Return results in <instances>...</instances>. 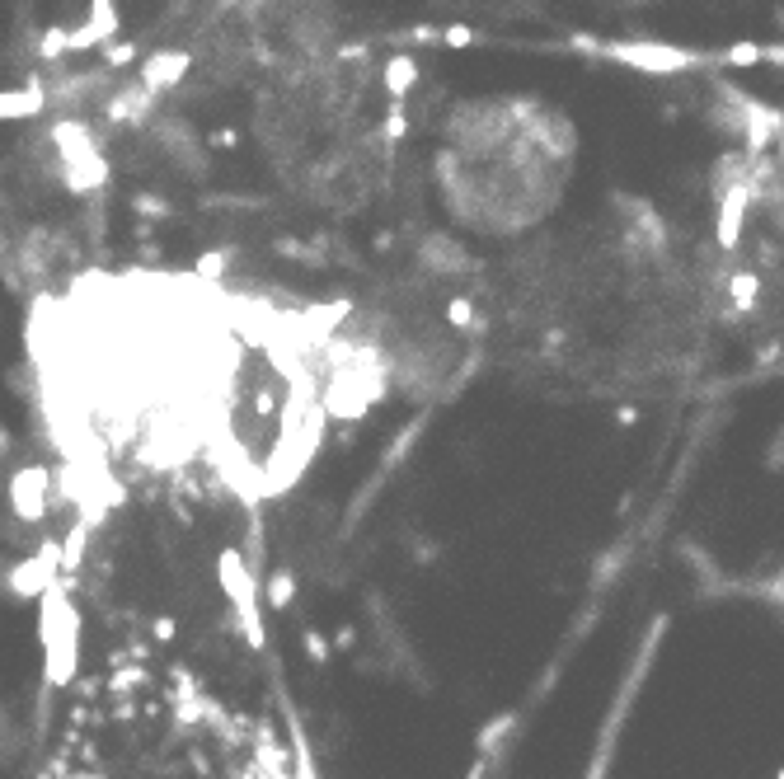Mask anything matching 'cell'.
<instances>
[{
  "mask_svg": "<svg viewBox=\"0 0 784 779\" xmlns=\"http://www.w3.org/2000/svg\"><path fill=\"white\" fill-rule=\"evenodd\" d=\"M484 315L512 371L587 399L672 395L719 338L700 235L625 193L564 230H531L489 277Z\"/></svg>",
  "mask_w": 784,
  "mask_h": 779,
  "instance_id": "6da1fadb",
  "label": "cell"
},
{
  "mask_svg": "<svg viewBox=\"0 0 784 779\" xmlns=\"http://www.w3.org/2000/svg\"><path fill=\"white\" fill-rule=\"evenodd\" d=\"M700 230L719 334L784 338V104L728 94Z\"/></svg>",
  "mask_w": 784,
  "mask_h": 779,
  "instance_id": "7a4b0ae2",
  "label": "cell"
},
{
  "mask_svg": "<svg viewBox=\"0 0 784 779\" xmlns=\"http://www.w3.org/2000/svg\"><path fill=\"white\" fill-rule=\"evenodd\" d=\"M578 165V137L540 99H470L451 108L432 179L446 216L470 235L526 240L559 212Z\"/></svg>",
  "mask_w": 784,
  "mask_h": 779,
  "instance_id": "3957f363",
  "label": "cell"
}]
</instances>
